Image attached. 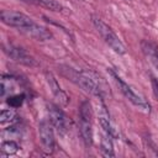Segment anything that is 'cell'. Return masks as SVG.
<instances>
[{"instance_id": "1", "label": "cell", "mask_w": 158, "mask_h": 158, "mask_svg": "<svg viewBox=\"0 0 158 158\" xmlns=\"http://www.w3.org/2000/svg\"><path fill=\"white\" fill-rule=\"evenodd\" d=\"M64 68L65 69H62L63 74L67 78H69L72 81H74L78 86H80L86 93H90L98 98H102L104 89L100 85V78H96L90 72H75L69 67H64Z\"/></svg>"}, {"instance_id": "2", "label": "cell", "mask_w": 158, "mask_h": 158, "mask_svg": "<svg viewBox=\"0 0 158 158\" xmlns=\"http://www.w3.org/2000/svg\"><path fill=\"white\" fill-rule=\"evenodd\" d=\"M93 23L96 28V31L99 32V35L102 37V40L105 41V43L116 53L118 54H125L126 53V48L123 46V43L121 42V40L116 36V33L112 31V28L110 26H107L102 20H100L99 17H93Z\"/></svg>"}, {"instance_id": "3", "label": "cell", "mask_w": 158, "mask_h": 158, "mask_svg": "<svg viewBox=\"0 0 158 158\" xmlns=\"http://www.w3.org/2000/svg\"><path fill=\"white\" fill-rule=\"evenodd\" d=\"M4 52L12 59L15 60L16 63L19 64H22V65H26V67H38V63L37 60L28 53L26 52L23 48L21 47H17L15 44H4Z\"/></svg>"}, {"instance_id": "4", "label": "cell", "mask_w": 158, "mask_h": 158, "mask_svg": "<svg viewBox=\"0 0 158 158\" xmlns=\"http://www.w3.org/2000/svg\"><path fill=\"white\" fill-rule=\"evenodd\" d=\"M53 125L51 121H41L38 125V133H40V141L42 144V149L51 154L56 148V139H54V132H53Z\"/></svg>"}, {"instance_id": "5", "label": "cell", "mask_w": 158, "mask_h": 158, "mask_svg": "<svg viewBox=\"0 0 158 158\" xmlns=\"http://www.w3.org/2000/svg\"><path fill=\"white\" fill-rule=\"evenodd\" d=\"M0 19L5 25L15 27L17 30H21L33 23V20L28 17L27 15L17 12V11H10V10H2L0 12Z\"/></svg>"}, {"instance_id": "6", "label": "cell", "mask_w": 158, "mask_h": 158, "mask_svg": "<svg viewBox=\"0 0 158 158\" xmlns=\"http://www.w3.org/2000/svg\"><path fill=\"white\" fill-rule=\"evenodd\" d=\"M111 74H112V77H114V79H115L116 84L118 85L120 90L122 91V94H123L133 105H136L137 107H139V109H142V110L149 111V105H148V102H147L142 96H139L137 93H135V90H133L127 83H125L120 77H117L114 72H111Z\"/></svg>"}, {"instance_id": "7", "label": "cell", "mask_w": 158, "mask_h": 158, "mask_svg": "<svg viewBox=\"0 0 158 158\" xmlns=\"http://www.w3.org/2000/svg\"><path fill=\"white\" fill-rule=\"evenodd\" d=\"M48 114H49V121L53 125V127L57 130V132L60 136H64L68 132V126H69V121L65 114L53 104L48 105Z\"/></svg>"}, {"instance_id": "8", "label": "cell", "mask_w": 158, "mask_h": 158, "mask_svg": "<svg viewBox=\"0 0 158 158\" xmlns=\"http://www.w3.org/2000/svg\"><path fill=\"white\" fill-rule=\"evenodd\" d=\"M19 31H21L23 35H26V36H28V37H31V38H33V40H36V41H41V42L48 41V40L52 38L51 31L47 30L46 27H43V26L36 23V22L31 23V25L27 26V27H23V28L19 30Z\"/></svg>"}, {"instance_id": "9", "label": "cell", "mask_w": 158, "mask_h": 158, "mask_svg": "<svg viewBox=\"0 0 158 158\" xmlns=\"http://www.w3.org/2000/svg\"><path fill=\"white\" fill-rule=\"evenodd\" d=\"M46 79H47V83H48L49 89H51L52 94L54 95V98H56V99H57L62 105H67V104H68V101H69V99H68L67 94L62 90L60 85L58 84V81L56 80V78L53 77V74L47 72V73H46Z\"/></svg>"}, {"instance_id": "10", "label": "cell", "mask_w": 158, "mask_h": 158, "mask_svg": "<svg viewBox=\"0 0 158 158\" xmlns=\"http://www.w3.org/2000/svg\"><path fill=\"white\" fill-rule=\"evenodd\" d=\"M79 131L81 139L86 147L93 144V126L91 120L89 118H79Z\"/></svg>"}, {"instance_id": "11", "label": "cell", "mask_w": 158, "mask_h": 158, "mask_svg": "<svg viewBox=\"0 0 158 158\" xmlns=\"http://www.w3.org/2000/svg\"><path fill=\"white\" fill-rule=\"evenodd\" d=\"M98 112H99V123L102 128V131L105 133H109L111 137L115 136V131L114 128L111 127V123H110V118H109V114L106 111V107L102 102V100H100V106L98 109Z\"/></svg>"}, {"instance_id": "12", "label": "cell", "mask_w": 158, "mask_h": 158, "mask_svg": "<svg viewBox=\"0 0 158 158\" xmlns=\"http://www.w3.org/2000/svg\"><path fill=\"white\" fill-rule=\"evenodd\" d=\"M21 1L28 2V4H32V5H37V6H42V7H46L48 10H52V11L63 12V10H65L62 6V4H59L56 0H21Z\"/></svg>"}, {"instance_id": "13", "label": "cell", "mask_w": 158, "mask_h": 158, "mask_svg": "<svg viewBox=\"0 0 158 158\" xmlns=\"http://www.w3.org/2000/svg\"><path fill=\"white\" fill-rule=\"evenodd\" d=\"M101 152L105 157H115L114 152V144L111 141V136L109 133H105L101 136Z\"/></svg>"}, {"instance_id": "14", "label": "cell", "mask_w": 158, "mask_h": 158, "mask_svg": "<svg viewBox=\"0 0 158 158\" xmlns=\"http://www.w3.org/2000/svg\"><path fill=\"white\" fill-rule=\"evenodd\" d=\"M17 151H19V144L15 141L9 139V141H4L1 143V153L2 154L10 156V154H15Z\"/></svg>"}, {"instance_id": "15", "label": "cell", "mask_w": 158, "mask_h": 158, "mask_svg": "<svg viewBox=\"0 0 158 158\" xmlns=\"http://www.w3.org/2000/svg\"><path fill=\"white\" fill-rule=\"evenodd\" d=\"M12 89H14L12 78H10V77H2V79H1V96H5L6 93H10Z\"/></svg>"}, {"instance_id": "16", "label": "cell", "mask_w": 158, "mask_h": 158, "mask_svg": "<svg viewBox=\"0 0 158 158\" xmlns=\"http://www.w3.org/2000/svg\"><path fill=\"white\" fill-rule=\"evenodd\" d=\"M16 118V114L12 110H2L0 114V123L12 122Z\"/></svg>"}, {"instance_id": "17", "label": "cell", "mask_w": 158, "mask_h": 158, "mask_svg": "<svg viewBox=\"0 0 158 158\" xmlns=\"http://www.w3.org/2000/svg\"><path fill=\"white\" fill-rule=\"evenodd\" d=\"M23 99H25V95L23 94H19V95H14V96H9L6 102L11 106V107H20L23 102Z\"/></svg>"}, {"instance_id": "18", "label": "cell", "mask_w": 158, "mask_h": 158, "mask_svg": "<svg viewBox=\"0 0 158 158\" xmlns=\"http://www.w3.org/2000/svg\"><path fill=\"white\" fill-rule=\"evenodd\" d=\"M152 84H153V90H154V95L158 98V80L156 78H152Z\"/></svg>"}]
</instances>
